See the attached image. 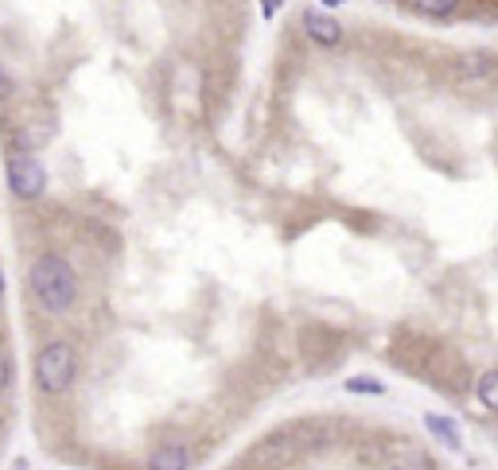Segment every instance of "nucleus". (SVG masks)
<instances>
[{
	"mask_svg": "<svg viewBox=\"0 0 498 470\" xmlns=\"http://www.w3.org/2000/svg\"><path fill=\"white\" fill-rule=\"evenodd\" d=\"M8 187H12V195L16 199H39L47 190V171L44 164H39L36 156H28V152H16V156H8Z\"/></svg>",
	"mask_w": 498,
	"mask_h": 470,
	"instance_id": "nucleus-3",
	"label": "nucleus"
},
{
	"mask_svg": "<svg viewBox=\"0 0 498 470\" xmlns=\"http://www.w3.org/2000/svg\"><path fill=\"white\" fill-rule=\"evenodd\" d=\"M412 8L425 16H452L460 8V0H412Z\"/></svg>",
	"mask_w": 498,
	"mask_h": 470,
	"instance_id": "nucleus-11",
	"label": "nucleus"
},
{
	"mask_svg": "<svg viewBox=\"0 0 498 470\" xmlns=\"http://www.w3.org/2000/svg\"><path fill=\"white\" fill-rule=\"evenodd\" d=\"M425 427L437 440L444 443V447H452V451H460L463 447V440H460V427H455V420H448V416H437V412H429L425 416Z\"/></svg>",
	"mask_w": 498,
	"mask_h": 470,
	"instance_id": "nucleus-9",
	"label": "nucleus"
},
{
	"mask_svg": "<svg viewBox=\"0 0 498 470\" xmlns=\"http://www.w3.org/2000/svg\"><path fill=\"white\" fill-rule=\"evenodd\" d=\"M74 377H78V354H74V346L62 338L47 342L36 358V385L47 397H62V393H70Z\"/></svg>",
	"mask_w": 498,
	"mask_h": 470,
	"instance_id": "nucleus-2",
	"label": "nucleus"
},
{
	"mask_svg": "<svg viewBox=\"0 0 498 470\" xmlns=\"http://www.w3.org/2000/svg\"><path fill=\"white\" fill-rule=\"evenodd\" d=\"M0 296H4V276H0Z\"/></svg>",
	"mask_w": 498,
	"mask_h": 470,
	"instance_id": "nucleus-17",
	"label": "nucleus"
},
{
	"mask_svg": "<svg viewBox=\"0 0 498 470\" xmlns=\"http://www.w3.org/2000/svg\"><path fill=\"white\" fill-rule=\"evenodd\" d=\"M8 93H12V78H8V74L0 70V98H8Z\"/></svg>",
	"mask_w": 498,
	"mask_h": 470,
	"instance_id": "nucleus-14",
	"label": "nucleus"
},
{
	"mask_svg": "<svg viewBox=\"0 0 498 470\" xmlns=\"http://www.w3.org/2000/svg\"><path fill=\"white\" fill-rule=\"evenodd\" d=\"M304 31H308L312 43H320V47H339V43H343V28H339V20L327 12H304Z\"/></svg>",
	"mask_w": 498,
	"mask_h": 470,
	"instance_id": "nucleus-6",
	"label": "nucleus"
},
{
	"mask_svg": "<svg viewBox=\"0 0 498 470\" xmlns=\"http://www.w3.org/2000/svg\"><path fill=\"white\" fill-rule=\"evenodd\" d=\"M389 466L394 470H437L432 466V458L420 451V447H412V443H397L394 451H389Z\"/></svg>",
	"mask_w": 498,
	"mask_h": 470,
	"instance_id": "nucleus-8",
	"label": "nucleus"
},
{
	"mask_svg": "<svg viewBox=\"0 0 498 470\" xmlns=\"http://www.w3.org/2000/svg\"><path fill=\"white\" fill-rule=\"evenodd\" d=\"M261 8H265V16H273L281 8V0H261Z\"/></svg>",
	"mask_w": 498,
	"mask_h": 470,
	"instance_id": "nucleus-15",
	"label": "nucleus"
},
{
	"mask_svg": "<svg viewBox=\"0 0 498 470\" xmlns=\"http://www.w3.org/2000/svg\"><path fill=\"white\" fill-rule=\"evenodd\" d=\"M475 397H479V404L486 412H498V369L483 373L479 385H475Z\"/></svg>",
	"mask_w": 498,
	"mask_h": 470,
	"instance_id": "nucleus-10",
	"label": "nucleus"
},
{
	"mask_svg": "<svg viewBox=\"0 0 498 470\" xmlns=\"http://www.w3.org/2000/svg\"><path fill=\"white\" fill-rule=\"evenodd\" d=\"M12 385V358H8V350H0V393Z\"/></svg>",
	"mask_w": 498,
	"mask_h": 470,
	"instance_id": "nucleus-13",
	"label": "nucleus"
},
{
	"mask_svg": "<svg viewBox=\"0 0 498 470\" xmlns=\"http://www.w3.org/2000/svg\"><path fill=\"white\" fill-rule=\"evenodd\" d=\"M148 470H191V451L184 443H164L148 455Z\"/></svg>",
	"mask_w": 498,
	"mask_h": 470,
	"instance_id": "nucleus-7",
	"label": "nucleus"
},
{
	"mask_svg": "<svg viewBox=\"0 0 498 470\" xmlns=\"http://www.w3.org/2000/svg\"><path fill=\"white\" fill-rule=\"evenodd\" d=\"M347 393H374L378 397V393H386V385L374 381V377H351L347 381Z\"/></svg>",
	"mask_w": 498,
	"mask_h": 470,
	"instance_id": "nucleus-12",
	"label": "nucleus"
},
{
	"mask_svg": "<svg viewBox=\"0 0 498 470\" xmlns=\"http://www.w3.org/2000/svg\"><path fill=\"white\" fill-rule=\"evenodd\" d=\"M323 4H331V8H335V4H343V0H323Z\"/></svg>",
	"mask_w": 498,
	"mask_h": 470,
	"instance_id": "nucleus-16",
	"label": "nucleus"
},
{
	"mask_svg": "<svg viewBox=\"0 0 498 470\" xmlns=\"http://www.w3.org/2000/svg\"><path fill=\"white\" fill-rule=\"evenodd\" d=\"M296 451H300V443H296V435L289 432H273V435H265V440L249 451V463L253 466H261V470H273V466H289Z\"/></svg>",
	"mask_w": 498,
	"mask_h": 470,
	"instance_id": "nucleus-4",
	"label": "nucleus"
},
{
	"mask_svg": "<svg viewBox=\"0 0 498 470\" xmlns=\"http://www.w3.org/2000/svg\"><path fill=\"white\" fill-rule=\"evenodd\" d=\"M28 284H31L36 304L44 307L47 315H67V312H74V304H78V276H74V269L59 253L36 256V264H31V272H28Z\"/></svg>",
	"mask_w": 498,
	"mask_h": 470,
	"instance_id": "nucleus-1",
	"label": "nucleus"
},
{
	"mask_svg": "<svg viewBox=\"0 0 498 470\" xmlns=\"http://www.w3.org/2000/svg\"><path fill=\"white\" fill-rule=\"evenodd\" d=\"M452 74L460 85H491L498 78V59L491 51H468V55L455 59Z\"/></svg>",
	"mask_w": 498,
	"mask_h": 470,
	"instance_id": "nucleus-5",
	"label": "nucleus"
}]
</instances>
